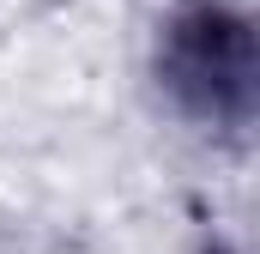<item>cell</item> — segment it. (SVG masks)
<instances>
[{"label": "cell", "mask_w": 260, "mask_h": 254, "mask_svg": "<svg viewBox=\"0 0 260 254\" xmlns=\"http://www.w3.org/2000/svg\"><path fill=\"white\" fill-rule=\"evenodd\" d=\"M151 85L176 121L224 145L254 133L260 109V43L248 0H170L151 24Z\"/></svg>", "instance_id": "1"}, {"label": "cell", "mask_w": 260, "mask_h": 254, "mask_svg": "<svg viewBox=\"0 0 260 254\" xmlns=\"http://www.w3.org/2000/svg\"><path fill=\"white\" fill-rule=\"evenodd\" d=\"M194 254H242V242H236V236H224V230H206Z\"/></svg>", "instance_id": "2"}]
</instances>
